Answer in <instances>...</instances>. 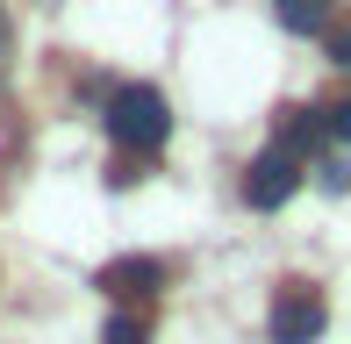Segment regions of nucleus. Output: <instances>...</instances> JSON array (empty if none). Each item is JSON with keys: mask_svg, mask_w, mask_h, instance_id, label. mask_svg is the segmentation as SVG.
<instances>
[{"mask_svg": "<svg viewBox=\"0 0 351 344\" xmlns=\"http://www.w3.org/2000/svg\"><path fill=\"white\" fill-rule=\"evenodd\" d=\"M273 144L287 151V158H323V144H330V115H323V108H287V115L273 122Z\"/></svg>", "mask_w": 351, "mask_h": 344, "instance_id": "nucleus-5", "label": "nucleus"}, {"mask_svg": "<svg viewBox=\"0 0 351 344\" xmlns=\"http://www.w3.org/2000/svg\"><path fill=\"white\" fill-rule=\"evenodd\" d=\"M108 136H115L130 158L158 151V144L172 136V108H165V93H158V86H143V79L115 86V93H108Z\"/></svg>", "mask_w": 351, "mask_h": 344, "instance_id": "nucleus-1", "label": "nucleus"}, {"mask_svg": "<svg viewBox=\"0 0 351 344\" xmlns=\"http://www.w3.org/2000/svg\"><path fill=\"white\" fill-rule=\"evenodd\" d=\"M93 287L101 294H115V302H143V294H158L165 287V258H108L101 273H93Z\"/></svg>", "mask_w": 351, "mask_h": 344, "instance_id": "nucleus-4", "label": "nucleus"}, {"mask_svg": "<svg viewBox=\"0 0 351 344\" xmlns=\"http://www.w3.org/2000/svg\"><path fill=\"white\" fill-rule=\"evenodd\" d=\"M151 337V323L136 316V308H115V316H108V330H101V344H143Z\"/></svg>", "mask_w": 351, "mask_h": 344, "instance_id": "nucleus-7", "label": "nucleus"}, {"mask_svg": "<svg viewBox=\"0 0 351 344\" xmlns=\"http://www.w3.org/2000/svg\"><path fill=\"white\" fill-rule=\"evenodd\" d=\"M330 58H337V65L351 72V29H337V36H330Z\"/></svg>", "mask_w": 351, "mask_h": 344, "instance_id": "nucleus-10", "label": "nucleus"}, {"mask_svg": "<svg viewBox=\"0 0 351 344\" xmlns=\"http://www.w3.org/2000/svg\"><path fill=\"white\" fill-rule=\"evenodd\" d=\"M323 323H330V308H323V294L308 287V280H287V287L273 294V344H315L323 337Z\"/></svg>", "mask_w": 351, "mask_h": 344, "instance_id": "nucleus-2", "label": "nucleus"}, {"mask_svg": "<svg viewBox=\"0 0 351 344\" xmlns=\"http://www.w3.org/2000/svg\"><path fill=\"white\" fill-rule=\"evenodd\" d=\"M323 115H330V136H344V144H351V101H337V108H323Z\"/></svg>", "mask_w": 351, "mask_h": 344, "instance_id": "nucleus-9", "label": "nucleus"}, {"mask_svg": "<svg viewBox=\"0 0 351 344\" xmlns=\"http://www.w3.org/2000/svg\"><path fill=\"white\" fill-rule=\"evenodd\" d=\"M0 65H8V22H0Z\"/></svg>", "mask_w": 351, "mask_h": 344, "instance_id": "nucleus-11", "label": "nucleus"}, {"mask_svg": "<svg viewBox=\"0 0 351 344\" xmlns=\"http://www.w3.org/2000/svg\"><path fill=\"white\" fill-rule=\"evenodd\" d=\"M273 14L287 36H323L330 29V0H273Z\"/></svg>", "mask_w": 351, "mask_h": 344, "instance_id": "nucleus-6", "label": "nucleus"}, {"mask_svg": "<svg viewBox=\"0 0 351 344\" xmlns=\"http://www.w3.org/2000/svg\"><path fill=\"white\" fill-rule=\"evenodd\" d=\"M294 186H301V158H287L280 144L258 151V158H251V172H244V201H251L258 215H273L280 201H294Z\"/></svg>", "mask_w": 351, "mask_h": 344, "instance_id": "nucleus-3", "label": "nucleus"}, {"mask_svg": "<svg viewBox=\"0 0 351 344\" xmlns=\"http://www.w3.org/2000/svg\"><path fill=\"white\" fill-rule=\"evenodd\" d=\"M315 180H323L330 194H351V165H344V158H323V165H315Z\"/></svg>", "mask_w": 351, "mask_h": 344, "instance_id": "nucleus-8", "label": "nucleus"}]
</instances>
